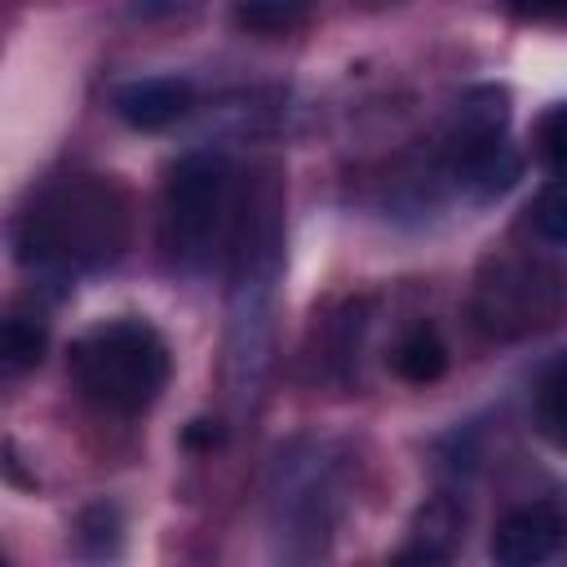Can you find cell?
<instances>
[{
  "label": "cell",
  "mask_w": 567,
  "mask_h": 567,
  "mask_svg": "<svg viewBox=\"0 0 567 567\" xmlns=\"http://www.w3.org/2000/svg\"><path fill=\"white\" fill-rule=\"evenodd\" d=\"M133 239L128 195L97 173L49 182L18 217V257L44 275H93L124 257Z\"/></svg>",
  "instance_id": "cell-1"
},
{
  "label": "cell",
  "mask_w": 567,
  "mask_h": 567,
  "mask_svg": "<svg viewBox=\"0 0 567 567\" xmlns=\"http://www.w3.org/2000/svg\"><path fill=\"white\" fill-rule=\"evenodd\" d=\"M66 368L75 385L106 412H146L173 372L168 341L146 319H102L71 341Z\"/></svg>",
  "instance_id": "cell-2"
},
{
  "label": "cell",
  "mask_w": 567,
  "mask_h": 567,
  "mask_svg": "<svg viewBox=\"0 0 567 567\" xmlns=\"http://www.w3.org/2000/svg\"><path fill=\"white\" fill-rule=\"evenodd\" d=\"M235 173L217 151H190L168 168L159 199V239L173 266L204 270L230 239Z\"/></svg>",
  "instance_id": "cell-3"
},
{
  "label": "cell",
  "mask_w": 567,
  "mask_h": 567,
  "mask_svg": "<svg viewBox=\"0 0 567 567\" xmlns=\"http://www.w3.org/2000/svg\"><path fill=\"white\" fill-rule=\"evenodd\" d=\"M235 306H230V363L239 385L257 381L261 350H266V315H270V288L279 275V226L275 213H257L252 226H244V239L235 248Z\"/></svg>",
  "instance_id": "cell-4"
},
{
  "label": "cell",
  "mask_w": 567,
  "mask_h": 567,
  "mask_svg": "<svg viewBox=\"0 0 567 567\" xmlns=\"http://www.w3.org/2000/svg\"><path fill=\"white\" fill-rule=\"evenodd\" d=\"M567 306V284L558 270L523 257L492 261L474 292V319L492 337H523L549 328Z\"/></svg>",
  "instance_id": "cell-5"
},
{
  "label": "cell",
  "mask_w": 567,
  "mask_h": 567,
  "mask_svg": "<svg viewBox=\"0 0 567 567\" xmlns=\"http://www.w3.org/2000/svg\"><path fill=\"white\" fill-rule=\"evenodd\" d=\"M337 509V465L315 447L306 456H279V487H275V536H284V549L315 554L323 549V536L332 527Z\"/></svg>",
  "instance_id": "cell-6"
},
{
  "label": "cell",
  "mask_w": 567,
  "mask_h": 567,
  "mask_svg": "<svg viewBox=\"0 0 567 567\" xmlns=\"http://www.w3.org/2000/svg\"><path fill=\"white\" fill-rule=\"evenodd\" d=\"M447 173H452L456 190L487 204V199H501L518 182L523 159L505 142V133H487V137H452L447 133Z\"/></svg>",
  "instance_id": "cell-7"
},
{
  "label": "cell",
  "mask_w": 567,
  "mask_h": 567,
  "mask_svg": "<svg viewBox=\"0 0 567 567\" xmlns=\"http://www.w3.org/2000/svg\"><path fill=\"white\" fill-rule=\"evenodd\" d=\"M563 540H567V518L554 505L536 501V505L509 509L496 523L487 554H492V567H545L563 549Z\"/></svg>",
  "instance_id": "cell-8"
},
{
  "label": "cell",
  "mask_w": 567,
  "mask_h": 567,
  "mask_svg": "<svg viewBox=\"0 0 567 567\" xmlns=\"http://www.w3.org/2000/svg\"><path fill=\"white\" fill-rule=\"evenodd\" d=\"M111 106L128 128H168L195 106V84L186 75H142L120 84Z\"/></svg>",
  "instance_id": "cell-9"
},
{
  "label": "cell",
  "mask_w": 567,
  "mask_h": 567,
  "mask_svg": "<svg viewBox=\"0 0 567 567\" xmlns=\"http://www.w3.org/2000/svg\"><path fill=\"white\" fill-rule=\"evenodd\" d=\"M75 554L89 563V567H115L120 554H124V518L115 505H89L80 518H75Z\"/></svg>",
  "instance_id": "cell-10"
},
{
  "label": "cell",
  "mask_w": 567,
  "mask_h": 567,
  "mask_svg": "<svg viewBox=\"0 0 567 567\" xmlns=\"http://www.w3.org/2000/svg\"><path fill=\"white\" fill-rule=\"evenodd\" d=\"M390 368L403 377V381H412V385H430V381H439L443 372H447V346H443V337L434 332V328H412L399 346H394V354H390Z\"/></svg>",
  "instance_id": "cell-11"
},
{
  "label": "cell",
  "mask_w": 567,
  "mask_h": 567,
  "mask_svg": "<svg viewBox=\"0 0 567 567\" xmlns=\"http://www.w3.org/2000/svg\"><path fill=\"white\" fill-rule=\"evenodd\" d=\"M44 354V323L35 315H9L0 328V363L4 372H27Z\"/></svg>",
  "instance_id": "cell-12"
},
{
  "label": "cell",
  "mask_w": 567,
  "mask_h": 567,
  "mask_svg": "<svg viewBox=\"0 0 567 567\" xmlns=\"http://www.w3.org/2000/svg\"><path fill=\"white\" fill-rule=\"evenodd\" d=\"M536 425L554 447H567V359L549 368L536 390Z\"/></svg>",
  "instance_id": "cell-13"
},
{
  "label": "cell",
  "mask_w": 567,
  "mask_h": 567,
  "mask_svg": "<svg viewBox=\"0 0 567 567\" xmlns=\"http://www.w3.org/2000/svg\"><path fill=\"white\" fill-rule=\"evenodd\" d=\"M532 142H536L540 164H545L549 173L567 177V102H554V106H545V111H540Z\"/></svg>",
  "instance_id": "cell-14"
},
{
  "label": "cell",
  "mask_w": 567,
  "mask_h": 567,
  "mask_svg": "<svg viewBox=\"0 0 567 567\" xmlns=\"http://www.w3.org/2000/svg\"><path fill=\"white\" fill-rule=\"evenodd\" d=\"M532 226H536L540 239L567 248V177H554V182L536 195V204H532Z\"/></svg>",
  "instance_id": "cell-15"
},
{
  "label": "cell",
  "mask_w": 567,
  "mask_h": 567,
  "mask_svg": "<svg viewBox=\"0 0 567 567\" xmlns=\"http://www.w3.org/2000/svg\"><path fill=\"white\" fill-rule=\"evenodd\" d=\"M306 13L292 9V4H244V9H235V22L248 27V31H288Z\"/></svg>",
  "instance_id": "cell-16"
},
{
  "label": "cell",
  "mask_w": 567,
  "mask_h": 567,
  "mask_svg": "<svg viewBox=\"0 0 567 567\" xmlns=\"http://www.w3.org/2000/svg\"><path fill=\"white\" fill-rule=\"evenodd\" d=\"M381 567H452V563H447V554H443L439 545L425 540V545H408V549H399V554L385 558Z\"/></svg>",
  "instance_id": "cell-17"
},
{
  "label": "cell",
  "mask_w": 567,
  "mask_h": 567,
  "mask_svg": "<svg viewBox=\"0 0 567 567\" xmlns=\"http://www.w3.org/2000/svg\"><path fill=\"white\" fill-rule=\"evenodd\" d=\"M217 439H221V430H208V421H195V425L186 430V443H208V447H213Z\"/></svg>",
  "instance_id": "cell-18"
}]
</instances>
